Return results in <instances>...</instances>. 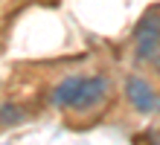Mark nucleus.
Returning <instances> with one entry per match:
<instances>
[{
	"mask_svg": "<svg viewBox=\"0 0 160 145\" xmlns=\"http://www.w3.org/2000/svg\"><path fill=\"white\" fill-rule=\"evenodd\" d=\"M108 93H111V84H108L105 75H90V79H84L82 90H79V99H76V104H73V110L88 113L93 108H99V104L108 99Z\"/></svg>",
	"mask_w": 160,
	"mask_h": 145,
	"instance_id": "f257e3e1",
	"label": "nucleus"
},
{
	"mask_svg": "<svg viewBox=\"0 0 160 145\" xmlns=\"http://www.w3.org/2000/svg\"><path fill=\"white\" fill-rule=\"evenodd\" d=\"M125 99L137 113H152L157 108V93L152 90V84L140 75H131L125 81Z\"/></svg>",
	"mask_w": 160,
	"mask_h": 145,
	"instance_id": "f03ea898",
	"label": "nucleus"
},
{
	"mask_svg": "<svg viewBox=\"0 0 160 145\" xmlns=\"http://www.w3.org/2000/svg\"><path fill=\"white\" fill-rule=\"evenodd\" d=\"M84 79H79V75H67V79H61L58 87L52 90V104L55 108H73L79 99V90H82Z\"/></svg>",
	"mask_w": 160,
	"mask_h": 145,
	"instance_id": "7ed1b4c3",
	"label": "nucleus"
},
{
	"mask_svg": "<svg viewBox=\"0 0 160 145\" xmlns=\"http://www.w3.org/2000/svg\"><path fill=\"white\" fill-rule=\"evenodd\" d=\"M0 119H3L6 125H15L23 119V110H18L15 104H0Z\"/></svg>",
	"mask_w": 160,
	"mask_h": 145,
	"instance_id": "20e7f679",
	"label": "nucleus"
},
{
	"mask_svg": "<svg viewBox=\"0 0 160 145\" xmlns=\"http://www.w3.org/2000/svg\"><path fill=\"white\" fill-rule=\"evenodd\" d=\"M154 67H157V73H160V55H157V61H154Z\"/></svg>",
	"mask_w": 160,
	"mask_h": 145,
	"instance_id": "39448f33",
	"label": "nucleus"
}]
</instances>
